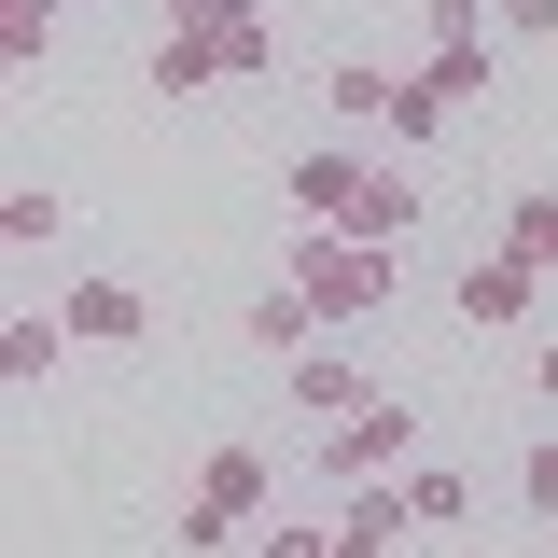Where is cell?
<instances>
[{"label": "cell", "mask_w": 558, "mask_h": 558, "mask_svg": "<svg viewBox=\"0 0 558 558\" xmlns=\"http://www.w3.org/2000/svg\"><path fill=\"white\" fill-rule=\"evenodd\" d=\"M279 279H293L322 322H377L391 279H405V252H377V238H349V223H293V238H279Z\"/></svg>", "instance_id": "6da1fadb"}, {"label": "cell", "mask_w": 558, "mask_h": 558, "mask_svg": "<svg viewBox=\"0 0 558 558\" xmlns=\"http://www.w3.org/2000/svg\"><path fill=\"white\" fill-rule=\"evenodd\" d=\"M252 70H279V14H196V28H154V98L252 84Z\"/></svg>", "instance_id": "7a4b0ae2"}, {"label": "cell", "mask_w": 558, "mask_h": 558, "mask_svg": "<svg viewBox=\"0 0 558 558\" xmlns=\"http://www.w3.org/2000/svg\"><path fill=\"white\" fill-rule=\"evenodd\" d=\"M266 502H279V461H266V447H209L196 488H182V545H238Z\"/></svg>", "instance_id": "3957f363"}, {"label": "cell", "mask_w": 558, "mask_h": 558, "mask_svg": "<svg viewBox=\"0 0 558 558\" xmlns=\"http://www.w3.org/2000/svg\"><path fill=\"white\" fill-rule=\"evenodd\" d=\"M391 461H418V405H405V391H377V405H349L336 433H322V475H336V488H377Z\"/></svg>", "instance_id": "277c9868"}, {"label": "cell", "mask_w": 558, "mask_h": 558, "mask_svg": "<svg viewBox=\"0 0 558 558\" xmlns=\"http://www.w3.org/2000/svg\"><path fill=\"white\" fill-rule=\"evenodd\" d=\"M363 168H377V154H349V140H307V154L279 168V209H293V223H349Z\"/></svg>", "instance_id": "5b68a950"}, {"label": "cell", "mask_w": 558, "mask_h": 558, "mask_svg": "<svg viewBox=\"0 0 558 558\" xmlns=\"http://www.w3.org/2000/svg\"><path fill=\"white\" fill-rule=\"evenodd\" d=\"M531 293H545L531 252H475V266H461V322H475V336H517V322H531Z\"/></svg>", "instance_id": "8992f818"}, {"label": "cell", "mask_w": 558, "mask_h": 558, "mask_svg": "<svg viewBox=\"0 0 558 558\" xmlns=\"http://www.w3.org/2000/svg\"><path fill=\"white\" fill-rule=\"evenodd\" d=\"M279 391H293V418H307V433H336L349 405H377V377H363L349 349H307V363H279Z\"/></svg>", "instance_id": "52a82bcc"}, {"label": "cell", "mask_w": 558, "mask_h": 558, "mask_svg": "<svg viewBox=\"0 0 558 558\" xmlns=\"http://www.w3.org/2000/svg\"><path fill=\"white\" fill-rule=\"evenodd\" d=\"M57 322H70L84 349H140V336H154V307H140L126 279H70V293H57Z\"/></svg>", "instance_id": "ba28073f"}, {"label": "cell", "mask_w": 558, "mask_h": 558, "mask_svg": "<svg viewBox=\"0 0 558 558\" xmlns=\"http://www.w3.org/2000/svg\"><path fill=\"white\" fill-rule=\"evenodd\" d=\"M70 349H84V336H70L57 307H14V322H0V377H14V391H43V377L70 363Z\"/></svg>", "instance_id": "9c48e42d"}, {"label": "cell", "mask_w": 558, "mask_h": 558, "mask_svg": "<svg viewBox=\"0 0 558 558\" xmlns=\"http://www.w3.org/2000/svg\"><path fill=\"white\" fill-rule=\"evenodd\" d=\"M349 238H377V252H405V238H418V182H405V168H363V196H349Z\"/></svg>", "instance_id": "30bf717a"}, {"label": "cell", "mask_w": 558, "mask_h": 558, "mask_svg": "<svg viewBox=\"0 0 558 558\" xmlns=\"http://www.w3.org/2000/svg\"><path fill=\"white\" fill-rule=\"evenodd\" d=\"M252 349H266V363H307V349H322V307H307L293 279H266V293H252Z\"/></svg>", "instance_id": "8fae6325"}, {"label": "cell", "mask_w": 558, "mask_h": 558, "mask_svg": "<svg viewBox=\"0 0 558 558\" xmlns=\"http://www.w3.org/2000/svg\"><path fill=\"white\" fill-rule=\"evenodd\" d=\"M391 84H405V70H377V57H336V70H322V112H336V126H391Z\"/></svg>", "instance_id": "7c38bea8"}, {"label": "cell", "mask_w": 558, "mask_h": 558, "mask_svg": "<svg viewBox=\"0 0 558 558\" xmlns=\"http://www.w3.org/2000/svg\"><path fill=\"white\" fill-rule=\"evenodd\" d=\"M502 252H531V266L558 279V182H531V196H502Z\"/></svg>", "instance_id": "4fadbf2b"}, {"label": "cell", "mask_w": 558, "mask_h": 558, "mask_svg": "<svg viewBox=\"0 0 558 558\" xmlns=\"http://www.w3.org/2000/svg\"><path fill=\"white\" fill-rule=\"evenodd\" d=\"M57 14H70V0H0V70H43V57H57Z\"/></svg>", "instance_id": "5bb4252c"}, {"label": "cell", "mask_w": 558, "mask_h": 558, "mask_svg": "<svg viewBox=\"0 0 558 558\" xmlns=\"http://www.w3.org/2000/svg\"><path fill=\"white\" fill-rule=\"evenodd\" d=\"M0 238H14V252H57V238H70V209L28 182V196H0Z\"/></svg>", "instance_id": "9a60e30c"}, {"label": "cell", "mask_w": 558, "mask_h": 558, "mask_svg": "<svg viewBox=\"0 0 558 558\" xmlns=\"http://www.w3.org/2000/svg\"><path fill=\"white\" fill-rule=\"evenodd\" d=\"M405 502H418V531H447V517H461V502H475V488L447 475V461H418V475H405Z\"/></svg>", "instance_id": "2e32d148"}, {"label": "cell", "mask_w": 558, "mask_h": 558, "mask_svg": "<svg viewBox=\"0 0 558 558\" xmlns=\"http://www.w3.org/2000/svg\"><path fill=\"white\" fill-rule=\"evenodd\" d=\"M517 502H531V517H545V531H558V433H545V447H531V461H517Z\"/></svg>", "instance_id": "e0dca14e"}, {"label": "cell", "mask_w": 558, "mask_h": 558, "mask_svg": "<svg viewBox=\"0 0 558 558\" xmlns=\"http://www.w3.org/2000/svg\"><path fill=\"white\" fill-rule=\"evenodd\" d=\"M502 43H558V0H502Z\"/></svg>", "instance_id": "ac0fdd59"}, {"label": "cell", "mask_w": 558, "mask_h": 558, "mask_svg": "<svg viewBox=\"0 0 558 558\" xmlns=\"http://www.w3.org/2000/svg\"><path fill=\"white\" fill-rule=\"evenodd\" d=\"M168 28H196V14H279V0H154Z\"/></svg>", "instance_id": "d6986e66"}, {"label": "cell", "mask_w": 558, "mask_h": 558, "mask_svg": "<svg viewBox=\"0 0 558 558\" xmlns=\"http://www.w3.org/2000/svg\"><path fill=\"white\" fill-rule=\"evenodd\" d=\"M252 558H336V531H266Z\"/></svg>", "instance_id": "ffe728a7"}, {"label": "cell", "mask_w": 558, "mask_h": 558, "mask_svg": "<svg viewBox=\"0 0 558 558\" xmlns=\"http://www.w3.org/2000/svg\"><path fill=\"white\" fill-rule=\"evenodd\" d=\"M531 391H545V405H558V349H531Z\"/></svg>", "instance_id": "44dd1931"}]
</instances>
